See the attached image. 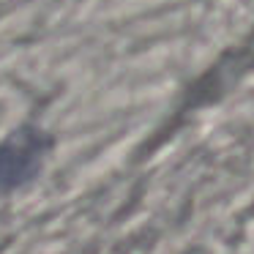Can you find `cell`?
Wrapping results in <instances>:
<instances>
[{
    "mask_svg": "<svg viewBox=\"0 0 254 254\" xmlns=\"http://www.w3.org/2000/svg\"><path fill=\"white\" fill-rule=\"evenodd\" d=\"M47 142L39 131L22 128L0 145V189H17L36 175Z\"/></svg>",
    "mask_w": 254,
    "mask_h": 254,
    "instance_id": "6da1fadb",
    "label": "cell"
}]
</instances>
